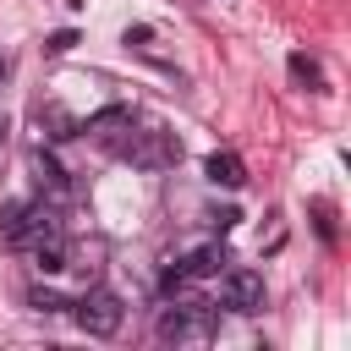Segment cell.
I'll return each mask as SVG.
<instances>
[{
	"mask_svg": "<svg viewBox=\"0 0 351 351\" xmlns=\"http://www.w3.org/2000/svg\"><path fill=\"white\" fill-rule=\"evenodd\" d=\"M126 44H132V49H148L154 33H148V27H126Z\"/></svg>",
	"mask_w": 351,
	"mask_h": 351,
	"instance_id": "14",
	"label": "cell"
},
{
	"mask_svg": "<svg viewBox=\"0 0 351 351\" xmlns=\"http://www.w3.org/2000/svg\"><path fill=\"white\" fill-rule=\"evenodd\" d=\"M5 132H11V126H5V121H0V148H5Z\"/></svg>",
	"mask_w": 351,
	"mask_h": 351,
	"instance_id": "16",
	"label": "cell"
},
{
	"mask_svg": "<svg viewBox=\"0 0 351 351\" xmlns=\"http://www.w3.org/2000/svg\"><path fill=\"white\" fill-rule=\"evenodd\" d=\"M154 329H159V340H208V329H214V302H170Z\"/></svg>",
	"mask_w": 351,
	"mask_h": 351,
	"instance_id": "1",
	"label": "cell"
},
{
	"mask_svg": "<svg viewBox=\"0 0 351 351\" xmlns=\"http://www.w3.org/2000/svg\"><path fill=\"white\" fill-rule=\"evenodd\" d=\"M71 44H77V33H71V27H60V33H49V38H44V55H66Z\"/></svg>",
	"mask_w": 351,
	"mask_h": 351,
	"instance_id": "12",
	"label": "cell"
},
{
	"mask_svg": "<svg viewBox=\"0 0 351 351\" xmlns=\"http://www.w3.org/2000/svg\"><path fill=\"white\" fill-rule=\"evenodd\" d=\"M203 176H208L214 186H230V192H236V186L247 181V165H241V159H236L230 148H214V154L203 159Z\"/></svg>",
	"mask_w": 351,
	"mask_h": 351,
	"instance_id": "9",
	"label": "cell"
},
{
	"mask_svg": "<svg viewBox=\"0 0 351 351\" xmlns=\"http://www.w3.org/2000/svg\"><path fill=\"white\" fill-rule=\"evenodd\" d=\"M219 307L258 313L263 307V274L258 269H219Z\"/></svg>",
	"mask_w": 351,
	"mask_h": 351,
	"instance_id": "4",
	"label": "cell"
},
{
	"mask_svg": "<svg viewBox=\"0 0 351 351\" xmlns=\"http://www.w3.org/2000/svg\"><path fill=\"white\" fill-rule=\"evenodd\" d=\"M33 307H38V313H55V307H66V302H60L55 291H33Z\"/></svg>",
	"mask_w": 351,
	"mask_h": 351,
	"instance_id": "13",
	"label": "cell"
},
{
	"mask_svg": "<svg viewBox=\"0 0 351 351\" xmlns=\"http://www.w3.org/2000/svg\"><path fill=\"white\" fill-rule=\"evenodd\" d=\"M49 225H60V214L49 208V203H5V214H0V236H5V247H27L38 230H49Z\"/></svg>",
	"mask_w": 351,
	"mask_h": 351,
	"instance_id": "3",
	"label": "cell"
},
{
	"mask_svg": "<svg viewBox=\"0 0 351 351\" xmlns=\"http://www.w3.org/2000/svg\"><path fill=\"white\" fill-rule=\"evenodd\" d=\"M33 181H38V186H44L49 197H60V192H71V181H66V170H60V159H55V154H44V148L33 154Z\"/></svg>",
	"mask_w": 351,
	"mask_h": 351,
	"instance_id": "10",
	"label": "cell"
},
{
	"mask_svg": "<svg viewBox=\"0 0 351 351\" xmlns=\"http://www.w3.org/2000/svg\"><path fill=\"white\" fill-rule=\"evenodd\" d=\"M291 77L307 82V88H324V66H318L313 55H291Z\"/></svg>",
	"mask_w": 351,
	"mask_h": 351,
	"instance_id": "11",
	"label": "cell"
},
{
	"mask_svg": "<svg viewBox=\"0 0 351 351\" xmlns=\"http://www.w3.org/2000/svg\"><path fill=\"white\" fill-rule=\"evenodd\" d=\"M5 71H11V60H5V55H0V82H5Z\"/></svg>",
	"mask_w": 351,
	"mask_h": 351,
	"instance_id": "15",
	"label": "cell"
},
{
	"mask_svg": "<svg viewBox=\"0 0 351 351\" xmlns=\"http://www.w3.org/2000/svg\"><path fill=\"white\" fill-rule=\"evenodd\" d=\"M82 132H88L93 143H104L110 154H126V143H132L137 121H132V110H126V104H110V110L88 115V121H82Z\"/></svg>",
	"mask_w": 351,
	"mask_h": 351,
	"instance_id": "5",
	"label": "cell"
},
{
	"mask_svg": "<svg viewBox=\"0 0 351 351\" xmlns=\"http://www.w3.org/2000/svg\"><path fill=\"white\" fill-rule=\"evenodd\" d=\"M219 269H225V247H219V241H203V247H192V252L176 263L181 280H214Z\"/></svg>",
	"mask_w": 351,
	"mask_h": 351,
	"instance_id": "8",
	"label": "cell"
},
{
	"mask_svg": "<svg viewBox=\"0 0 351 351\" xmlns=\"http://www.w3.org/2000/svg\"><path fill=\"white\" fill-rule=\"evenodd\" d=\"M121 324H126V302H121L115 291H88V296L77 302V329H82V335L110 340Z\"/></svg>",
	"mask_w": 351,
	"mask_h": 351,
	"instance_id": "2",
	"label": "cell"
},
{
	"mask_svg": "<svg viewBox=\"0 0 351 351\" xmlns=\"http://www.w3.org/2000/svg\"><path fill=\"white\" fill-rule=\"evenodd\" d=\"M121 159H132V165H148V170H159V165L181 159V143H176L170 132H132V143H126V154H121Z\"/></svg>",
	"mask_w": 351,
	"mask_h": 351,
	"instance_id": "7",
	"label": "cell"
},
{
	"mask_svg": "<svg viewBox=\"0 0 351 351\" xmlns=\"http://www.w3.org/2000/svg\"><path fill=\"white\" fill-rule=\"evenodd\" d=\"M22 252L33 258V269H38V274H60V269L71 263V236H66V225H49V230H38Z\"/></svg>",
	"mask_w": 351,
	"mask_h": 351,
	"instance_id": "6",
	"label": "cell"
}]
</instances>
